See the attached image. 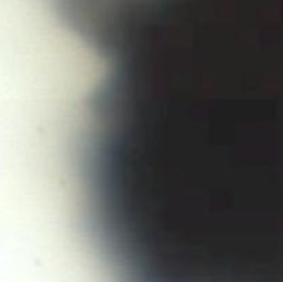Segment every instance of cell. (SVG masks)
I'll return each instance as SVG.
<instances>
[{"instance_id":"6da1fadb","label":"cell","mask_w":283,"mask_h":282,"mask_svg":"<svg viewBox=\"0 0 283 282\" xmlns=\"http://www.w3.org/2000/svg\"><path fill=\"white\" fill-rule=\"evenodd\" d=\"M247 25H253V24H247ZM264 26H267V25H264ZM271 28H272V26H271ZM276 29H278V28H276ZM280 30H283V29H280Z\"/></svg>"}]
</instances>
